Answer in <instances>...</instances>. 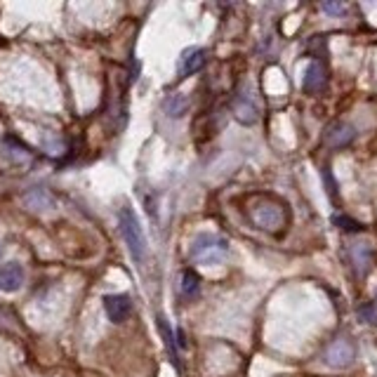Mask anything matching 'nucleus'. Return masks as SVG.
<instances>
[{"mask_svg": "<svg viewBox=\"0 0 377 377\" xmlns=\"http://www.w3.org/2000/svg\"><path fill=\"white\" fill-rule=\"evenodd\" d=\"M354 137H356L354 125H349L344 121H337L326 130V144L333 146V149H344V146H349L351 142H354Z\"/></svg>", "mask_w": 377, "mask_h": 377, "instance_id": "20e7f679", "label": "nucleus"}, {"mask_svg": "<svg viewBox=\"0 0 377 377\" xmlns=\"http://www.w3.org/2000/svg\"><path fill=\"white\" fill-rule=\"evenodd\" d=\"M323 179H326L328 196H330L333 201H337V199H335V179H333V175H330V170H328V167H323Z\"/></svg>", "mask_w": 377, "mask_h": 377, "instance_id": "dca6fc26", "label": "nucleus"}, {"mask_svg": "<svg viewBox=\"0 0 377 377\" xmlns=\"http://www.w3.org/2000/svg\"><path fill=\"white\" fill-rule=\"evenodd\" d=\"M354 358H356V346L346 337H337L326 349V354H323V361L330 368H346L354 363Z\"/></svg>", "mask_w": 377, "mask_h": 377, "instance_id": "7ed1b4c3", "label": "nucleus"}, {"mask_svg": "<svg viewBox=\"0 0 377 377\" xmlns=\"http://www.w3.org/2000/svg\"><path fill=\"white\" fill-rule=\"evenodd\" d=\"M118 222H121V233L125 238V245H128L130 255H133V260L144 262L146 238H144V231H142L140 219H137V215L133 212V208L125 206L121 215H118Z\"/></svg>", "mask_w": 377, "mask_h": 377, "instance_id": "f03ea898", "label": "nucleus"}, {"mask_svg": "<svg viewBox=\"0 0 377 377\" xmlns=\"http://www.w3.org/2000/svg\"><path fill=\"white\" fill-rule=\"evenodd\" d=\"M3 151L8 158H12V163H26L31 158V151L22 144L17 137H5L3 140Z\"/></svg>", "mask_w": 377, "mask_h": 377, "instance_id": "f8f14e48", "label": "nucleus"}, {"mask_svg": "<svg viewBox=\"0 0 377 377\" xmlns=\"http://www.w3.org/2000/svg\"><path fill=\"white\" fill-rule=\"evenodd\" d=\"M189 255L196 265H206V267L222 265L226 255H229V241L222 236H215V233H201L191 243Z\"/></svg>", "mask_w": 377, "mask_h": 377, "instance_id": "f257e3e1", "label": "nucleus"}, {"mask_svg": "<svg viewBox=\"0 0 377 377\" xmlns=\"http://www.w3.org/2000/svg\"><path fill=\"white\" fill-rule=\"evenodd\" d=\"M0 255H3V245H0Z\"/></svg>", "mask_w": 377, "mask_h": 377, "instance_id": "6ab92c4d", "label": "nucleus"}, {"mask_svg": "<svg viewBox=\"0 0 377 377\" xmlns=\"http://www.w3.org/2000/svg\"><path fill=\"white\" fill-rule=\"evenodd\" d=\"M104 311L111 323H123L133 311V302L128 295H106L104 297Z\"/></svg>", "mask_w": 377, "mask_h": 377, "instance_id": "39448f33", "label": "nucleus"}, {"mask_svg": "<svg viewBox=\"0 0 377 377\" xmlns=\"http://www.w3.org/2000/svg\"><path fill=\"white\" fill-rule=\"evenodd\" d=\"M179 292H182L184 297H196L201 292V278L196 271H184L182 278H179Z\"/></svg>", "mask_w": 377, "mask_h": 377, "instance_id": "ddd939ff", "label": "nucleus"}, {"mask_svg": "<svg viewBox=\"0 0 377 377\" xmlns=\"http://www.w3.org/2000/svg\"><path fill=\"white\" fill-rule=\"evenodd\" d=\"M333 224L340 226V229H344V231H351V233L363 231V224L356 222V219H351V217H346V215H333Z\"/></svg>", "mask_w": 377, "mask_h": 377, "instance_id": "2eb2a0df", "label": "nucleus"}, {"mask_svg": "<svg viewBox=\"0 0 377 377\" xmlns=\"http://www.w3.org/2000/svg\"><path fill=\"white\" fill-rule=\"evenodd\" d=\"M255 222L262 226V229H278L283 226V210L276 206H260L255 208Z\"/></svg>", "mask_w": 377, "mask_h": 377, "instance_id": "9b49d317", "label": "nucleus"}, {"mask_svg": "<svg viewBox=\"0 0 377 377\" xmlns=\"http://www.w3.org/2000/svg\"><path fill=\"white\" fill-rule=\"evenodd\" d=\"M373 307H375V311H377V292H375V302H373Z\"/></svg>", "mask_w": 377, "mask_h": 377, "instance_id": "a211bd4d", "label": "nucleus"}, {"mask_svg": "<svg viewBox=\"0 0 377 377\" xmlns=\"http://www.w3.org/2000/svg\"><path fill=\"white\" fill-rule=\"evenodd\" d=\"M24 285V269L19 265H3L0 267V290L17 292Z\"/></svg>", "mask_w": 377, "mask_h": 377, "instance_id": "9d476101", "label": "nucleus"}, {"mask_svg": "<svg viewBox=\"0 0 377 377\" xmlns=\"http://www.w3.org/2000/svg\"><path fill=\"white\" fill-rule=\"evenodd\" d=\"M328 85V71L323 64L311 62L307 67V74H304V90L307 92H323Z\"/></svg>", "mask_w": 377, "mask_h": 377, "instance_id": "1a4fd4ad", "label": "nucleus"}, {"mask_svg": "<svg viewBox=\"0 0 377 377\" xmlns=\"http://www.w3.org/2000/svg\"><path fill=\"white\" fill-rule=\"evenodd\" d=\"M233 116H236V121L243 123V125H253L257 121L260 111H257V104L248 92L238 94L236 101H233Z\"/></svg>", "mask_w": 377, "mask_h": 377, "instance_id": "6e6552de", "label": "nucleus"}, {"mask_svg": "<svg viewBox=\"0 0 377 377\" xmlns=\"http://www.w3.org/2000/svg\"><path fill=\"white\" fill-rule=\"evenodd\" d=\"M189 109V99L184 97V94H172V97H167L165 101V111L170 118H182L184 113Z\"/></svg>", "mask_w": 377, "mask_h": 377, "instance_id": "4468645a", "label": "nucleus"}, {"mask_svg": "<svg viewBox=\"0 0 377 377\" xmlns=\"http://www.w3.org/2000/svg\"><path fill=\"white\" fill-rule=\"evenodd\" d=\"M206 50H201V47H189V50H184L182 59H179V76L182 78H189L194 74H199V71L206 67Z\"/></svg>", "mask_w": 377, "mask_h": 377, "instance_id": "0eeeda50", "label": "nucleus"}, {"mask_svg": "<svg viewBox=\"0 0 377 377\" xmlns=\"http://www.w3.org/2000/svg\"><path fill=\"white\" fill-rule=\"evenodd\" d=\"M346 255H349V262L351 267L356 269V276H366L368 269H370V262H373V250H370L368 243H354L346 248Z\"/></svg>", "mask_w": 377, "mask_h": 377, "instance_id": "423d86ee", "label": "nucleus"}, {"mask_svg": "<svg viewBox=\"0 0 377 377\" xmlns=\"http://www.w3.org/2000/svg\"><path fill=\"white\" fill-rule=\"evenodd\" d=\"M323 10L330 12V15H342V12H344V3H323Z\"/></svg>", "mask_w": 377, "mask_h": 377, "instance_id": "f3484780", "label": "nucleus"}]
</instances>
